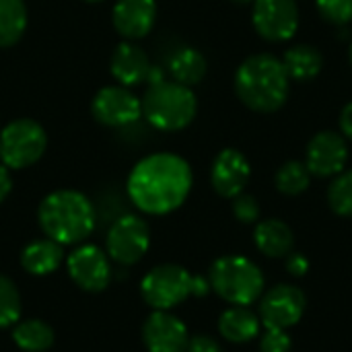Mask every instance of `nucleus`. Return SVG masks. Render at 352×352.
<instances>
[{"label":"nucleus","mask_w":352,"mask_h":352,"mask_svg":"<svg viewBox=\"0 0 352 352\" xmlns=\"http://www.w3.org/2000/svg\"><path fill=\"white\" fill-rule=\"evenodd\" d=\"M192 190V169L173 153H155L134 165L128 175V196L146 214L177 210Z\"/></svg>","instance_id":"1"},{"label":"nucleus","mask_w":352,"mask_h":352,"mask_svg":"<svg viewBox=\"0 0 352 352\" xmlns=\"http://www.w3.org/2000/svg\"><path fill=\"white\" fill-rule=\"evenodd\" d=\"M289 74L272 54L250 56L235 72V93L243 105L260 113L280 109L289 97Z\"/></svg>","instance_id":"2"},{"label":"nucleus","mask_w":352,"mask_h":352,"mask_svg":"<svg viewBox=\"0 0 352 352\" xmlns=\"http://www.w3.org/2000/svg\"><path fill=\"white\" fill-rule=\"evenodd\" d=\"M37 219L47 239H54L60 245H74L93 233L97 214L85 194L76 190H58L41 200Z\"/></svg>","instance_id":"3"},{"label":"nucleus","mask_w":352,"mask_h":352,"mask_svg":"<svg viewBox=\"0 0 352 352\" xmlns=\"http://www.w3.org/2000/svg\"><path fill=\"white\" fill-rule=\"evenodd\" d=\"M140 101L146 122L163 132L184 130L192 124L198 111L194 91L175 80H161L151 85Z\"/></svg>","instance_id":"4"},{"label":"nucleus","mask_w":352,"mask_h":352,"mask_svg":"<svg viewBox=\"0 0 352 352\" xmlns=\"http://www.w3.org/2000/svg\"><path fill=\"white\" fill-rule=\"evenodd\" d=\"M210 291L208 280L192 276L186 268L175 264H163L153 268L140 283L142 299L155 311H167L188 297H204Z\"/></svg>","instance_id":"5"},{"label":"nucleus","mask_w":352,"mask_h":352,"mask_svg":"<svg viewBox=\"0 0 352 352\" xmlns=\"http://www.w3.org/2000/svg\"><path fill=\"white\" fill-rule=\"evenodd\" d=\"M208 285L231 305H250L264 291L260 268L243 256L219 258L208 274Z\"/></svg>","instance_id":"6"},{"label":"nucleus","mask_w":352,"mask_h":352,"mask_svg":"<svg viewBox=\"0 0 352 352\" xmlns=\"http://www.w3.org/2000/svg\"><path fill=\"white\" fill-rule=\"evenodd\" d=\"M47 146L45 130L29 118L4 126L0 132V161L8 169H25L37 163Z\"/></svg>","instance_id":"7"},{"label":"nucleus","mask_w":352,"mask_h":352,"mask_svg":"<svg viewBox=\"0 0 352 352\" xmlns=\"http://www.w3.org/2000/svg\"><path fill=\"white\" fill-rule=\"evenodd\" d=\"M151 245V231L144 219L136 214L120 217L107 233V254L113 262L130 266L142 260Z\"/></svg>","instance_id":"8"},{"label":"nucleus","mask_w":352,"mask_h":352,"mask_svg":"<svg viewBox=\"0 0 352 352\" xmlns=\"http://www.w3.org/2000/svg\"><path fill=\"white\" fill-rule=\"evenodd\" d=\"M254 27L268 41H287L299 29L297 0H254Z\"/></svg>","instance_id":"9"},{"label":"nucleus","mask_w":352,"mask_h":352,"mask_svg":"<svg viewBox=\"0 0 352 352\" xmlns=\"http://www.w3.org/2000/svg\"><path fill=\"white\" fill-rule=\"evenodd\" d=\"M91 111L99 124L120 128V126L134 124L142 116V101L134 93H130L124 85L122 87L113 85V87H103L95 95Z\"/></svg>","instance_id":"10"},{"label":"nucleus","mask_w":352,"mask_h":352,"mask_svg":"<svg viewBox=\"0 0 352 352\" xmlns=\"http://www.w3.org/2000/svg\"><path fill=\"white\" fill-rule=\"evenodd\" d=\"M305 311V295L291 285H278L266 293L260 303V322L264 328L287 330L295 326Z\"/></svg>","instance_id":"11"},{"label":"nucleus","mask_w":352,"mask_h":352,"mask_svg":"<svg viewBox=\"0 0 352 352\" xmlns=\"http://www.w3.org/2000/svg\"><path fill=\"white\" fill-rule=\"evenodd\" d=\"M349 161V146L342 134L324 130L318 132L307 146L305 165L316 177H334L342 173Z\"/></svg>","instance_id":"12"},{"label":"nucleus","mask_w":352,"mask_h":352,"mask_svg":"<svg viewBox=\"0 0 352 352\" xmlns=\"http://www.w3.org/2000/svg\"><path fill=\"white\" fill-rule=\"evenodd\" d=\"M70 278L89 293H99L111 283V266L107 256L97 245H82L68 256Z\"/></svg>","instance_id":"13"},{"label":"nucleus","mask_w":352,"mask_h":352,"mask_svg":"<svg viewBox=\"0 0 352 352\" xmlns=\"http://www.w3.org/2000/svg\"><path fill=\"white\" fill-rule=\"evenodd\" d=\"M142 340L148 352H186L188 328L167 311H155L142 326Z\"/></svg>","instance_id":"14"},{"label":"nucleus","mask_w":352,"mask_h":352,"mask_svg":"<svg viewBox=\"0 0 352 352\" xmlns=\"http://www.w3.org/2000/svg\"><path fill=\"white\" fill-rule=\"evenodd\" d=\"M250 175H252V167L248 159L235 148H225L217 155L212 163L210 182L219 196L235 198L245 190Z\"/></svg>","instance_id":"15"},{"label":"nucleus","mask_w":352,"mask_h":352,"mask_svg":"<svg viewBox=\"0 0 352 352\" xmlns=\"http://www.w3.org/2000/svg\"><path fill=\"white\" fill-rule=\"evenodd\" d=\"M155 0H118L113 6V27L128 41L148 35L155 25Z\"/></svg>","instance_id":"16"},{"label":"nucleus","mask_w":352,"mask_h":352,"mask_svg":"<svg viewBox=\"0 0 352 352\" xmlns=\"http://www.w3.org/2000/svg\"><path fill=\"white\" fill-rule=\"evenodd\" d=\"M151 68H153L151 60L140 45H136L128 39H124L120 45H116V50L111 54V74L124 87L146 82Z\"/></svg>","instance_id":"17"},{"label":"nucleus","mask_w":352,"mask_h":352,"mask_svg":"<svg viewBox=\"0 0 352 352\" xmlns=\"http://www.w3.org/2000/svg\"><path fill=\"white\" fill-rule=\"evenodd\" d=\"M64 262V250L54 239H39L29 243L21 254L23 268L33 276H45L56 272Z\"/></svg>","instance_id":"18"},{"label":"nucleus","mask_w":352,"mask_h":352,"mask_svg":"<svg viewBox=\"0 0 352 352\" xmlns=\"http://www.w3.org/2000/svg\"><path fill=\"white\" fill-rule=\"evenodd\" d=\"M254 241H256L258 250L264 256H268V258H285V256H291L293 245H295V237H293L291 227L287 223L278 221V219L262 221L256 227Z\"/></svg>","instance_id":"19"},{"label":"nucleus","mask_w":352,"mask_h":352,"mask_svg":"<svg viewBox=\"0 0 352 352\" xmlns=\"http://www.w3.org/2000/svg\"><path fill=\"white\" fill-rule=\"evenodd\" d=\"M219 332L229 342H237V344L250 342L260 332V318L254 311H250L245 305H235L221 316Z\"/></svg>","instance_id":"20"},{"label":"nucleus","mask_w":352,"mask_h":352,"mask_svg":"<svg viewBox=\"0 0 352 352\" xmlns=\"http://www.w3.org/2000/svg\"><path fill=\"white\" fill-rule=\"evenodd\" d=\"M283 66L293 80H311L322 72L324 58L314 45H295L285 52L283 56Z\"/></svg>","instance_id":"21"},{"label":"nucleus","mask_w":352,"mask_h":352,"mask_svg":"<svg viewBox=\"0 0 352 352\" xmlns=\"http://www.w3.org/2000/svg\"><path fill=\"white\" fill-rule=\"evenodd\" d=\"M169 72H171L175 82L186 85V87H194L206 74V58L194 47H182L171 56Z\"/></svg>","instance_id":"22"},{"label":"nucleus","mask_w":352,"mask_h":352,"mask_svg":"<svg viewBox=\"0 0 352 352\" xmlns=\"http://www.w3.org/2000/svg\"><path fill=\"white\" fill-rule=\"evenodd\" d=\"M27 29V6L23 0H0V47L14 45Z\"/></svg>","instance_id":"23"},{"label":"nucleus","mask_w":352,"mask_h":352,"mask_svg":"<svg viewBox=\"0 0 352 352\" xmlns=\"http://www.w3.org/2000/svg\"><path fill=\"white\" fill-rule=\"evenodd\" d=\"M12 340L25 352H45L54 344V330L41 320H25L12 330Z\"/></svg>","instance_id":"24"},{"label":"nucleus","mask_w":352,"mask_h":352,"mask_svg":"<svg viewBox=\"0 0 352 352\" xmlns=\"http://www.w3.org/2000/svg\"><path fill=\"white\" fill-rule=\"evenodd\" d=\"M311 173L305 163L301 161H287L274 177L276 190L285 196H299L309 188Z\"/></svg>","instance_id":"25"},{"label":"nucleus","mask_w":352,"mask_h":352,"mask_svg":"<svg viewBox=\"0 0 352 352\" xmlns=\"http://www.w3.org/2000/svg\"><path fill=\"white\" fill-rule=\"evenodd\" d=\"M328 204L340 217H352V169L338 173L328 190Z\"/></svg>","instance_id":"26"},{"label":"nucleus","mask_w":352,"mask_h":352,"mask_svg":"<svg viewBox=\"0 0 352 352\" xmlns=\"http://www.w3.org/2000/svg\"><path fill=\"white\" fill-rule=\"evenodd\" d=\"M21 318V297L14 283L0 274V328L16 324Z\"/></svg>","instance_id":"27"},{"label":"nucleus","mask_w":352,"mask_h":352,"mask_svg":"<svg viewBox=\"0 0 352 352\" xmlns=\"http://www.w3.org/2000/svg\"><path fill=\"white\" fill-rule=\"evenodd\" d=\"M320 14L334 25H346L352 21V0H316Z\"/></svg>","instance_id":"28"},{"label":"nucleus","mask_w":352,"mask_h":352,"mask_svg":"<svg viewBox=\"0 0 352 352\" xmlns=\"http://www.w3.org/2000/svg\"><path fill=\"white\" fill-rule=\"evenodd\" d=\"M233 214L241 223H254L260 217V206L254 196L241 192L239 196L233 198Z\"/></svg>","instance_id":"29"},{"label":"nucleus","mask_w":352,"mask_h":352,"mask_svg":"<svg viewBox=\"0 0 352 352\" xmlns=\"http://www.w3.org/2000/svg\"><path fill=\"white\" fill-rule=\"evenodd\" d=\"M262 352H289L291 351V338L287 334V330H274V328H266L262 342H260Z\"/></svg>","instance_id":"30"},{"label":"nucleus","mask_w":352,"mask_h":352,"mask_svg":"<svg viewBox=\"0 0 352 352\" xmlns=\"http://www.w3.org/2000/svg\"><path fill=\"white\" fill-rule=\"evenodd\" d=\"M186 352H223L219 342L210 336H194L190 338L188 342V349Z\"/></svg>","instance_id":"31"},{"label":"nucleus","mask_w":352,"mask_h":352,"mask_svg":"<svg viewBox=\"0 0 352 352\" xmlns=\"http://www.w3.org/2000/svg\"><path fill=\"white\" fill-rule=\"evenodd\" d=\"M287 268H289L291 274L303 276V274L309 270V262H307L305 256H301V254H291V258L287 260Z\"/></svg>","instance_id":"32"},{"label":"nucleus","mask_w":352,"mask_h":352,"mask_svg":"<svg viewBox=\"0 0 352 352\" xmlns=\"http://www.w3.org/2000/svg\"><path fill=\"white\" fill-rule=\"evenodd\" d=\"M12 190V177H10V171L6 165H0V202L6 200V196L10 194Z\"/></svg>","instance_id":"33"},{"label":"nucleus","mask_w":352,"mask_h":352,"mask_svg":"<svg viewBox=\"0 0 352 352\" xmlns=\"http://www.w3.org/2000/svg\"><path fill=\"white\" fill-rule=\"evenodd\" d=\"M340 130L346 138L352 140V101L349 105H344V109L340 113Z\"/></svg>","instance_id":"34"},{"label":"nucleus","mask_w":352,"mask_h":352,"mask_svg":"<svg viewBox=\"0 0 352 352\" xmlns=\"http://www.w3.org/2000/svg\"><path fill=\"white\" fill-rule=\"evenodd\" d=\"M231 2H235V4H248V2H254V0H231Z\"/></svg>","instance_id":"35"},{"label":"nucleus","mask_w":352,"mask_h":352,"mask_svg":"<svg viewBox=\"0 0 352 352\" xmlns=\"http://www.w3.org/2000/svg\"><path fill=\"white\" fill-rule=\"evenodd\" d=\"M349 60H351V66H352V45H351V50H349Z\"/></svg>","instance_id":"36"},{"label":"nucleus","mask_w":352,"mask_h":352,"mask_svg":"<svg viewBox=\"0 0 352 352\" xmlns=\"http://www.w3.org/2000/svg\"><path fill=\"white\" fill-rule=\"evenodd\" d=\"M85 2H103V0H85Z\"/></svg>","instance_id":"37"}]
</instances>
